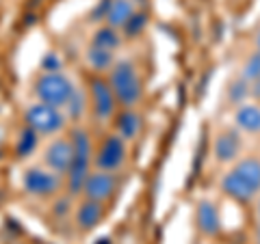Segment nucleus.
I'll return each instance as SVG.
<instances>
[{
  "label": "nucleus",
  "instance_id": "nucleus-1",
  "mask_svg": "<svg viewBox=\"0 0 260 244\" xmlns=\"http://www.w3.org/2000/svg\"><path fill=\"white\" fill-rule=\"evenodd\" d=\"M221 192L237 203H249L260 194V158L245 156L232 162L221 177Z\"/></svg>",
  "mask_w": 260,
  "mask_h": 244
},
{
  "label": "nucleus",
  "instance_id": "nucleus-2",
  "mask_svg": "<svg viewBox=\"0 0 260 244\" xmlns=\"http://www.w3.org/2000/svg\"><path fill=\"white\" fill-rule=\"evenodd\" d=\"M109 87L117 104L124 108H135L143 97L141 76L130 61H117L113 65L109 74Z\"/></svg>",
  "mask_w": 260,
  "mask_h": 244
},
{
  "label": "nucleus",
  "instance_id": "nucleus-3",
  "mask_svg": "<svg viewBox=\"0 0 260 244\" xmlns=\"http://www.w3.org/2000/svg\"><path fill=\"white\" fill-rule=\"evenodd\" d=\"M72 141V165L68 175V190L72 197H76L78 192H83V184L87 180V175L91 173V162H93V147H91V138L85 130H74L70 136Z\"/></svg>",
  "mask_w": 260,
  "mask_h": 244
},
{
  "label": "nucleus",
  "instance_id": "nucleus-4",
  "mask_svg": "<svg viewBox=\"0 0 260 244\" xmlns=\"http://www.w3.org/2000/svg\"><path fill=\"white\" fill-rule=\"evenodd\" d=\"M76 87L72 85L68 76H63L61 71H50V74H42L35 83V95L39 102L50 104L54 108H65L68 102L72 100Z\"/></svg>",
  "mask_w": 260,
  "mask_h": 244
},
{
  "label": "nucleus",
  "instance_id": "nucleus-5",
  "mask_svg": "<svg viewBox=\"0 0 260 244\" xmlns=\"http://www.w3.org/2000/svg\"><path fill=\"white\" fill-rule=\"evenodd\" d=\"M26 126L30 130H35L37 134L50 136L65 128V115L61 112V108H54L50 104L39 102V104H32L26 110Z\"/></svg>",
  "mask_w": 260,
  "mask_h": 244
},
{
  "label": "nucleus",
  "instance_id": "nucleus-6",
  "mask_svg": "<svg viewBox=\"0 0 260 244\" xmlns=\"http://www.w3.org/2000/svg\"><path fill=\"white\" fill-rule=\"evenodd\" d=\"M126 156H128V151H126L124 138L119 134H107L95 151L93 162H95V169L109 171V173H117V171L124 167Z\"/></svg>",
  "mask_w": 260,
  "mask_h": 244
},
{
  "label": "nucleus",
  "instance_id": "nucleus-7",
  "mask_svg": "<svg viewBox=\"0 0 260 244\" xmlns=\"http://www.w3.org/2000/svg\"><path fill=\"white\" fill-rule=\"evenodd\" d=\"M24 190L32 197H52L61 190V177L50 169H42V167H32L28 169L22 177Z\"/></svg>",
  "mask_w": 260,
  "mask_h": 244
},
{
  "label": "nucleus",
  "instance_id": "nucleus-8",
  "mask_svg": "<svg viewBox=\"0 0 260 244\" xmlns=\"http://www.w3.org/2000/svg\"><path fill=\"white\" fill-rule=\"evenodd\" d=\"M117 186H119V182H117L115 173L95 169V171H91V173L87 175V180L83 184V194H85V199L104 203V201H109L113 194H115Z\"/></svg>",
  "mask_w": 260,
  "mask_h": 244
},
{
  "label": "nucleus",
  "instance_id": "nucleus-9",
  "mask_svg": "<svg viewBox=\"0 0 260 244\" xmlns=\"http://www.w3.org/2000/svg\"><path fill=\"white\" fill-rule=\"evenodd\" d=\"M243 151V138L237 128L221 130L213 141V158L219 165H232L234 160L241 158Z\"/></svg>",
  "mask_w": 260,
  "mask_h": 244
},
{
  "label": "nucleus",
  "instance_id": "nucleus-10",
  "mask_svg": "<svg viewBox=\"0 0 260 244\" xmlns=\"http://www.w3.org/2000/svg\"><path fill=\"white\" fill-rule=\"evenodd\" d=\"M89 91H91L93 115L100 119L102 124H107V121L113 115H115V106H117V100H115V95H113L111 87H109V80L93 78L91 80V87H89Z\"/></svg>",
  "mask_w": 260,
  "mask_h": 244
},
{
  "label": "nucleus",
  "instance_id": "nucleus-11",
  "mask_svg": "<svg viewBox=\"0 0 260 244\" xmlns=\"http://www.w3.org/2000/svg\"><path fill=\"white\" fill-rule=\"evenodd\" d=\"M46 167L56 175H65L72 165V141L70 138H54L44 151Z\"/></svg>",
  "mask_w": 260,
  "mask_h": 244
},
{
  "label": "nucleus",
  "instance_id": "nucleus-12",
  "mask_svg": "<svg viewBox=\"0 0 260 244\" xmlns=\"http://www.w3.org/2000/svg\"><path fill=\"white\" fill-rule=\"evenodd\" d=\"M234 128L239 132L251 136L260 134V104L258 102H243L234 110Z\"/></svg>",
  "mask_w": 260,
  "mask_h": 244
},
{
  "label": "nucleus",
  "instance_id": "nucleus-13",
  "mask_svg": "<svg viewBox=\"0 0 260 244\" xmlns=\"http://www.w3.org/2000/svg\"><path fill=\"white\" fill-rule=\"evenodd\" d=\"M195 221H198L200 231L204 235H217L221 231V216H219V210L213 201L202 199L198 203V210H195Z\"/></svg>",
  "mask_w": 260,
  "mask_h": 244
},
{
  "label": "nucleus",
  "instance_id": "nucleus-14",
  "mask_svg": "<svg viewBox=\"0 0 260 244\" xmlns=\"http://www.w3.org/2000/svg\"><path fill=\"white\" fill-rule=\"evenodd\" d=\"M102 218H104V208H102V203H98V201L85 199L76 208V225L83 231L95 229V227L102 223Z\"/></svg>",
  "mask_w": 260,
  "mask_h": 244
},
{
  "label": "nucleus",
  "instance_id": "nucleus-15",
  "mask_svg": "<svg viewBox=\"0 0 260 244\" xmlns=\"http://www.w3.org/2000/svg\"><path fill=\"white\" fill-rule=\"evenodd\" d=\"M135 3L133 0H111L109 3V11H107V26H113V28H124V24L133 18L135 13Z\"/></svg>",
  "mask_w": 260,
  "mask_h": 244
},
{
  "label": "nucleus",
  "instance_id": "nucleus-16",
  "mask_svg": "<svg viewBox=\"0 0 260 244\" xmlns=\"http://www.w3.org/2000/svg\"><path fill=\"white\" fill-rule=\"evenodd\" d=\"M141 117L137 115L133 108H124V112L117 115V134L124 138V141H135L141 132Z\"/></svg>",
  "mask_w": 260,
  "mask_h": 244
},
{
  "label": "nucleus",
  "instance_id": "nucleus-17",
  "mask_svg": "<svg viewBox=\"0 0 260 244\" xmlns=\"http://www.w3.org/2000/svg\"><path fill=\"white\" fill-rule=\"evenodd\" d=\"M91 46H98V48H102V50H109V52H115L117 48L121 46V35L117 32V28L102 26V28H98L93 32Z\"/></svg>",
  "mask_w": 260,
  "mask_h": 244
},
{
  "label": "nucleus",
  "instance_id": "nucleus-18",
  "mask_svg": "<svg viewBox=\"0 0 260 244\" xmlns=\"http://www.w3.org/2000/svg\"><path fill=\"white\" fill-rule=\"evenodd\" d=\"M87 63L91 65V69H95V71H107L115 65V56H113V52H109V50L91 46L87 50Z\"/></svg>",
  "mask_w": 260,
  "mask_h": 244
},
{
  "label": "nucleus",
  "instance_id": "nucleus-19",
  "mask_svg": "<svg viewBox=\"0 0 260 244\" xmlns=\"http://www.w3.org/2000/svg\"><path fill=\"white\" fill-rule=\"evenodd\" d=\"M39 134L35 132V130H30L28 126L22 130L20 132V138H18V145H15V151H18V156L20 158H26V156H30L32 151H35V147H37V138Z\"/></svg>",
  "mask_w": 260,
  "mask_h": 244
},
{
  "label": "nucleus",
  "instance_id": "nucleus-20",
  "mask_svg": "<svg viewBox=\"0 0 260 244\" xmlns=\"http://www.w3.org/2000/svg\"><path fill=\"white\" fill-rule=\"evenodd\" d=\"M145 26H148V15H145L143 11H135L133 13V18H130L126 24H124V35L128 39H135V37H139L141 32L145 30Z\"/></svg>",
  "mask_w": 260,
  "mask_h": 244
},
{
  "label": "nucleus",
  "instance_id": "nucleus-21",
  "mask_svg": "<svg viewBox=\"0 0 260 244\" xmlns=\"http://www.w3.org/2000/svg\"><path fill=\"white\" fill-rule=\"evenodd\" d=\"M241 78L247 80V83H254V80L260 78V52H251L247 59L243 61Z\"/></svg>",
  "mask_w": 260,
  "mask_h": 244
},
{
  "label": "nucleus",
  "instance_id": "nucleus-22",
  "mask_svg": "<svg viewBox=\"0 0 260 244\" xmlns=\"http://www.w3.org/2000/svg\"><path fill=\"white\" fill-rule=\"evenodd\" d=\"M249 97V83L247 80H237L234 85H230V89H228V100H230L232 104H243Z\"/></svg>",
  "mask_w": 260,
  "mask_h": 244
},
{
  "label": "nucleus",
  "instance_id": "nucleus-23",
  "mask_svg": "<svg viewBox=\"0 0 260 244\" xmlns=\"http://www.w3.org/2000/svg\"><path fill=\"white\" fill-rule=\"evenodd\" d=\"M85 100H83V95H80L78 91H74V95H72V100L68 102V106L65 108H70V115L74 117V119H78L80 115H83V108H85V104H83Z\"/></svg>",
  "mask_w": 260,
  "mask_h": 244
},
{
  "label": "nucleus",
  "instance_id": "nucleus-24",
  "mask_svg": "<svg viewBox=\"0 0 260 244\" xmlns=\"http://www.w3.org/2000/svg\"><path fill=\"white\" fill-rule=\"evenodd\" d=\"M61 59L56 56L54 52H48L46 56H44V61H42V67L46 69V74H50V71H59L61 69Z\"/></svg>",
  "mask_w": 260,
  "mask_h": 244
},
{
  "label": "nucleus",
  "instance_id": "nucleus-25",
  "mask_svg": "<svg viewBox=\"0 0 260 244\" xmlns=\"http://www.w3.org/2000/svg\"><path fill=\"white\" fill-rule=\"evenodd\" d=\"M254 214H256V242L260 244V194L254 199Z\"/></svg>",
  "mask_w": 260,
  "mask_h": 244
},
{
  "label": "nucleus",
  "instance_id": "nucleus-26",
  "mask_svg": "<svg viewBox=\"0 0 260 244\" xmlns=\"http://www.w3.org/2000/svg\"><path fill=\"white\" fill-rule=\"evenodd\" d=\"M109 3H111V0H102V3H100V7H98V9L93 11V20H104V18H107Z\"/></svg>",
  "mask_w": 260,
  "mask_h": 244
},
{
  "label": "nucleus",
  "instance_id": "nucleus-27",
  "mask_svg": "<svg viewBox=\"0 0 260 244\" xmlns=\"http://www.w3.org/2000/svg\"><path fill=\"white\" fill-rule=\"evenodd\" d=\"M249 97H254V102L260 104V78L249 83Z\"/></svg>",
  "mask_w": 260,
  "mask_h": 244
},
{
  "label": "nucleus",
  "instance_id": "nucleus-28",
  "mask_svg": "<svg viewBox=\"0 0 260 244\" xmlns=\"http://www.w3.org/2000/svg\"><path fill=\"white\" fill-rule=\"evenodd\" d=\"M256 52H260V30L256 32Z\"/></svg>",
  "mask_w": 260,
  "mask_h": 244
}]
</instances>
